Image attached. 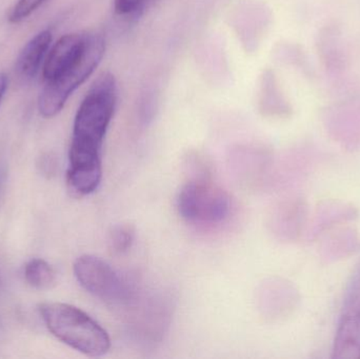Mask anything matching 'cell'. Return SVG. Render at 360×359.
Instances as JSON below:
<instances>
[{"label":"cell","instance_id":"cell-1","mask_svg":"<svg viewBox=\"0 0 360 359\" xmlns=\"http://www.w3.org/2000/svg\"><path fill=\"white\" fill-rule=\"evenodd\" d=\"M117 103V82L103 72L89 89L74 120L67 185L75 197L96 191L103 176L101 148Z\"/></svg>","mask_w":360,"mask_h":359},{"label":"cell","instance_id":"cell-2","mask_svg":"<svg viewBox=\"0 0 360 359\" xmlns=\"http://www.w3.org/2000/svg\"><path fill=\"white\" fill-rule=\"evenodd\" d=\"M40 315L48 330L59 341L91 358L105 355L111 349L107 331L90 315L63 303L39 306Z\"/></svg>","mask_w":360,"mask_h":359},{"label":"cell","instance_id":"cell-3","mask_svg":"<svg viewBox=\"0 0 360 359\" xmlns=\"http://www.w3.org/2000/svg\"><path fill=\"white\" fill-rule=\"evenodd\" d=\"M105 52L103 35L89 33L86 51L79 61L56 79L46 82L38 101V109L44 117H54L63 110L72 93L84 84L98 67Z\"/></svg>","mask_w":360,"mask_h":359},{"label":"cell","instance_id":"cell-4","mask_svg":"<svg viewBox=\"0 0 360 359\" xmlns=\"http://www.w3.org/2000/svg\"><path fill=\"white\" fill-rule=\"evenodd\" d=\"M230 208L228 193L210 181L186 183L177 198L180 216L192 223H220L228 216Z\"/></svg>","mask_w":360,"mask_h":359},{"label":"cell","instance_id":"cell-5","mask_svg":"<svg viewBox=\"0 0 360 359\" xmlns=\"http://www.w3.org/2000/svg\"><path fill=\"white\" fill-rule=\"evenodd\" d=\"M76 280L93 296L107 303H122L129 289L120 274L101 257L82 255L74 263Z\"/></svg>","mask_w":360,"mask_h":359},{"label":"cell","instance_id":"cell-6","mask_svg":"<svg viewBox=\"0 0 360 359\" xmlns=\"http://www.w3.org/2000/svg\"><path fill=\"white\" fill-rule=\"evenodd\" d=\"M332 358H360V268L345 299Z\"/></svg>","mask_w":360,"mask_h":359},{"label":"cell","instance_id":"cell-7","mask_svg":"<svg viewBox=\"0 0 360 359\" xmlns=\"http://www.w3.org/2000/svg\"><path fill=\"white\" fill-rule=\"evenodd\" d=\"M89 33H72L63 36L50 51L42 76L46 82L63 75L79 61L86 51Z\"/></svg>","mask_w":360,"mask_h":359},{"label":"cell","instance_id":"cell-8","mask_svg":"<svg viewBox=\"0 0 360 359\" xmlns=\"http://www.w3.org/2000/svg\"><path fill=\"white\" fill-rule=\"evenodd\" d=\"M52 42V33L49 30L34 36L19 55L17 60V74L23 79H32L39 72L42 60Z\"/></svg>","mask_w":360,"mask_h":359},{"label":"cell","instance_id":"cell-9","mask_svg":"<svg viewBox=\"0 0 360 359\" xmlns=\"http://www.w3.org/2000/svg\"><path fill=\"white\" fill-rule=\"evenodd\" d=\"M25 278L30 286L38 290H48L56 284L54 269L41 259L27 261L25 267Z\"/></svg>","mask_w":360,"mask_h":359},{"label":"cell","instance_id":"cell-10","mask_svg":"<svg viewBox=\"0 0 360 359\" xmlns=\"http://www.w3.org/2000/svg\"><path fill=\"white\" fill-rule=\"evenodd\" d=\"M135 240V229L131 225H117L109 233V249L114 255L128 252Z\"/></svg>","mask_w":360,"mask_h":359},{"label":"cell","instance_id":"cell-11","mask_svg":"<svg viewBox=\"0 0 360 359\" xmlns=\"http://www.w3.org/2000/svg\"><path fill=\"white\" fill-rule=\"evenodd\" d=\"M44 1L46 0H18L8 15V20L12 23L21 22L35 12Z\"/></svg>","mask_w":360,"mask_h":359},{"label":"cell","instance_id":"cell-12","mask_svg":"<svg viewBox=\"0 0 360 359\" xmlns=\"http://www.w3.org/2000/svg\"><path fill=\"white\" fill-rule=\"evenodd\" d=\"M152 0H114V10L120 16L137 17Z\"/></svg>","mask_w":360,"mask_h":359},{"label":"cell","instance_id":"cell-13","mask_svg":"<svg viewBox=\"0 0 360 359\" xmlns=\"http://www.w3.org/2000/svg\"><path fill=\"white\" fill-rule=\"evenodd\" d=\"M6 86H8V77L6 74L0 73V103L6 92Z\"/></svg>","mask_w":360,"mask_h":359}]
</instances>
